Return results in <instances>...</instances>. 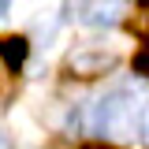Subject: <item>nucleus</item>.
<instances>
[{
	"instance_id": "8",
	"label": "nucleus",
	"mask_w": 149,
	"mask_h": 149,
	"mask_svg": "<svg viewBox=\"0 0 149 149\" xmlns=\"http://www.w3.org/2000/svg\"><path fill=\"white\" fill-rule=\"evenodd\" d=\"M4 15H8V0H0V19H4Z\"/></svg>"
},
{
	"instance_id": "1",
	"label": "nucleus",
	"mask_w": 149,
	"mask_h": 149,
	"mask_svg": "<svg viewBox=\"0 0 149 149\" xmlns=\"http://www.w3.org/2000/svg\"><path fill=\"white\" fill-rule=\"evenodd\" d=\"M90 123H93V130L108 134L116 142H134L142 134V108L134 104L130 90H116V93L101 97L93 104V119Z\"/></svg>"
},
{
	"instance_id": "7",
	"label": "nucleus",
	"mask_w": 149,
	"mask_h": 149,
	"mask_svg": "<svg viewBox=\"0 0 149 149\" xmlns=\"http://www.w3.org/2000/svg\"><path fill=\"white\" fill-rule=\"evenodd\" d=\"M82 149H116V146H101V142H93V146H82Z\"/></svg>"
},
{
	"instance_id": "3",
	"label": "nucleus",
	"mask_w": 149,
	"mask_h": 149,
	"mask_svg": "<svg viewBox=\"0 0 149 149\" xmlns=\"http://www.w3.org/2000/svg\"><path fill=\"white\" fill-rule=\"evenodd\" d=\"M123 15H127L123 0H82L78 4V19L86 26H116Z\"/></svg>"
},
{
	"instance_id": "4",
	"label": "nucleus",
	"mask_w": 149,
	"mask_h": 149,
	"mask_svg": "<svg viewBox=\"0 0 149 149\" xmlns=\"http://www.w3.org/2000/svg\"><path fill=\"white\" fill-rule=\"evenodd\" d=\"M26 52H30V41H26V37H19V34L0 41V60H4V67H8V71H11V67H22Z\"/></svg>"
},
{
	"instance_id": "2",
	"label": "nucleus",
	"mask_w": 149,
	"mask_h": 149,
	"mask_svg": "<svg viewBox=\"0 0 149 149\" xmlns=\"http://www.w3.org/2000/svg\"><path fill=\"white\" fill-rule=\"evenodd\" d=\"M116 63H119V52H112V49H93V45H82V49L67 52V60H63V71H67V74H74V78H101V74H108Z\"/></svg>"
},
{
	"instance_id": "6",
	"label": "nucleus",
	"mask_w": 149,
	"mask_h": 149,
	"mask_svg": "<svg viewBox=\"0 0 149 149\" xmlns=\"http://www.w3.org/2000/svg\"><path fill=\"white\" fill-rule=\"evenodd\" d=\"M142 134H146V138H149V101H146V104H142Z\"/></svg>"
},
{
	"instance_id": "9",
	"label": "nucleus",
	"mask_w": 149,
	"mask_h": 149,
	"mask_svg": "<svg viewBox=\"0 0 149 149\" xmlns=\"http://www.w3.org/2000/svg\"><path fill=\"white\" fill-rule=\"evenodd\" d=\"M0 149H8V138H4V134H0Z\"/></svg>"
},
{
	"instance_id": "10",
	"label": "nucleus",
	"mask_w": 149,
	"mask_h": 149,
	"mask_svg": "<svg viewBox=\"0 0 149 149\" xmlns=\"http://www.w3.org/2000/svg\"><path fill=\"white\" fill-rule=\"evenodd\" d=\"M0 71H8V67H4V60H0Z\"/></svg>"
},
{
	"instance_id": "5",
	"label": "nucleus",
	"mask_w": 149,
	"mask_h": 149,
	"mask_svg": "<svg viewBox=\"0 0 149 149\" xmlns=\"http://www.w3.org/2000/svg\"><path fill=\"white\" fill-rule=\"evenodd\" d=\"M134 67H138L142 74H149V45L142 49V52H138V60H134Z\"/></svg>"
}]
</instances>
